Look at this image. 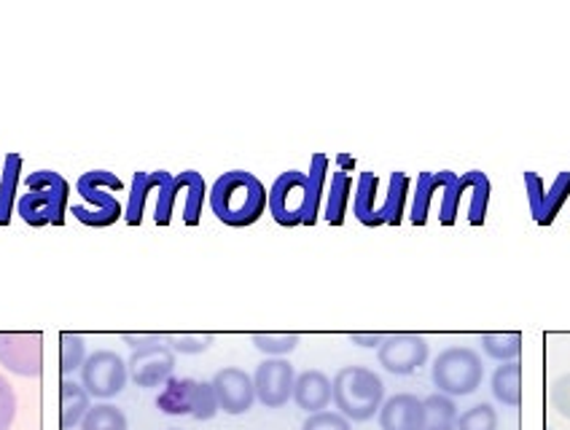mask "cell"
<instances>
[{
	"mask_svg": "<svg viewBox=\"0 0 570 430\" xmlns=\"http://www.w3.org/2000/svg\"><path fill=\"white\" fill-rule=\"evenodd\" d=\"M328 156L315 154L309 159V173L299 169H285L269 188V215L275 224L285 226H315L321 218V199L326 188Z\"/></svg>",
	"mask_w": 570,
	"mask_h": 430,
	"instance_id": "6da1fadb",
	"label": "cell"
},
{
	"mask_svg": "<svg viewBox=\"0 0 570 430\" xmlns=\"http://www.w3.org/2000/svg\"><path fill=\"white\" fill-rule=\"evenodd\" d=\"M207 199H210L213 215L222 224L232 229H245V226H254L267 211L269 192L248 169H229L213 184Z\"/></svg>",
	"mask_w": 570,
	"mask_h": 430,
	"instance_id": "7a4b0ae2",
	"label": "cell"
},
{
	"mask_svg": "<svg viewBox=\"0 0 570 430\" xmlns=\"http://www.w3.org/2000/svg\"><path fill=\"white\" fill-rule=\"evenodd\" d=\"M70 186L55 169H36L24 178V194L17 199L19 218L28 226H62Z\"/></svg>",
	"mask_w": 570,
	"mask_h": 430,
	"instance_id": "3957f363",
	"label": "cell"
},
{
	"mask_svg": "<svg viewBox=\"0 0 570 430\" xmlns=\"http://www.w3.org/2000/svg\"><path fill=\"white\" fill-rule=\"evenodd\" d=\"M334 403L350 422H368L385 403V384L377 371L366 367H342L334 377Z\"/></svg>",
	"mask_w": 570,
	"mask_h": 430,
	"instance_id": "277c9868",
	"label": "cell"
},
{
	"mask_svg": "<svg viewBox=\"0 0 570 430\" xmlns=\"http://www.w3.org/2000/svg\"><path fill=\"white\" fill-rule=\"evenodd\" d=\"M81 199L87 205L70 207V213L79 218V224L89 226V229H106L114 226L116 221L125 218V207L116 199V194L125 192V180L119 175H114L111 169H89L79 178Z\"/></svg>",
	"mask_w": 570,
	"mask_h": 430,
	"instance_id": "5b68a950",
	"label": "cell"
},
{
	"mask_svg": "<svg viewBox=\"0 0 570 430\" xmlns=\"http://www.w3.org/2000/svg\"><path fill=\"white\" fill-rule=\"evenodd\" d=\"M433 384L439 388V393L444 395H471L482 388L484 382V363L482 355L474 348H446L436 355L433 361Z\"/></svg>",
	"mask_w": 570,
	"mask_h": 430,
	"instance_id": "8992f818",
	"label": "cell"
},
{
	"mask_svg": "<svg viewBox=\"0 0 570 430\" xmlns=\"http://www.w3.org/2000/svg\"><path fill=\"white\" fill-rule=\"evenodd\" d=\"M127 361L116 350H97L81 367V384L89 399L108 401L127 388Z\"/></svg>",
	"mask_w": 570,
	"mask_h": 430,
	"instance_id": "52a82bcc",
	"label": "cell"
},
{
	"mask_svg": "<svg viewBox=\"0 0 570 430\" xmlns=\"http://www.w3.org/2000/svg\"><path fill=\"white\" fill-rule=\"evenodd\" d=\"M0 367L17 377L43 374V334L38 331H19V334H0Z\"/></svg>",
	"mask_w": 570,
	"mask_h": 430,
	"instance_id": "ba28073f",
	"label": "cell"
},
{
	"mask_svg": "<svg viewBox=\"0 0 570 430\" xmlns=\"http://www.w3.org/2000/svg\"><path fill=\"white\" fill-rule=\"evenodd\" d=\"M431 348L428 339L420 334H410V331H399V334H387L385 342L377 348L380 367L391 374L406 377L414 374L420 367H425Z\"/></svg>",
	"mask_w": 570,
	"mask_h": 430,
	"instance_id": "9c48e42d",
	"label": "cell"
},
{
	"mask_svg": "<svg viewBox=\"0 0 570 430\" xmlns=\"http://www.w3.org/2000/svg\"><path fill=\"white\" fill-rule=\"evenodd\" d=\"M296 371L285 358H264L256 367L254 388L256 401L267 409H283L285 403L294 399Z\"/></svg>",
	"mask_w": 570,
	"mask_h": 430,
	"instance_id": "30bf717a",
	"label": "cell"
},
{
	"mask_svg": "<svg viewBox=\"0 0 570 430\" xmlns=\"http://www.w3.org/2000/svg\"><path fill=\"white\" fill-rule=\"evenodd\" d=\"M127 371H129V380L142 390L165 388V382L173 380L175 353L170 350V344L161 339L157 344L132 350V355H129L127 361Z\"/></svg>",
	"mask_w": 570,
	"mask_h": 430,
	"instance_id": "8fae6325",
	"label": "cell"
},
{
	"mask_svg": "<svg viewBox=\"0 0 570 430\" xmlns=\"http://www.w3.org/2000/svg\"><path fill=\"white\" fill-rule=\"evenodd\" d=\"M213 390H216V399L222 412L239 417L245 412H250L256 403V388H254V377L248 371L237 369V367H226L222 371H216L213 377Z\"/></svg>",
	"mask_w": 570,
	"mask_h": 430,
	"instance_id": "7c38bea8",
	"label": "cell"
},
{
	"mask_svg": "<svg viewBox=\"0 0 570 430\" xmlns=\"http://www.w3.org/2000/svg\"><path fill=\"white\" fill-rule=\"evenodd\" d=\"M294 401H296V407L307 414L326 412L328 403L334 401V382L317 369L302 371V374H296Z\"/></svg>",
	"mask_w": 570,
	"mask_h": 430,
	"instance_id": "4fadbf2b",
	"label": "cell"
},
{
	"mask_svg": "<svg viewBox=\"0 0 570 430\" xmlns=\"http://www.w3.org/2000/svg\"><path fill=\"white\" fill-rule=\"evenodd\" d=\"M382 430H420L423 428V401L414 393H396L380 409Z\"/></svg>",
	"mask_w": 570,
	"mask_h": 430,
	"instance_id": "5bb4252c",
	"label": "cell"
},
{
	"mask_svg": "<svg viewBox=\"0 0 570 430\" xmlns=\"http://www.w3.org/2000/svg\"><path fill=\"white\" fill-rule=\"evenodd\" d=\"M199 399V380L191 377H173L165 382L161 393L157 395V409L170 417H194Z\"/></svg>",
	"mask_w": 570,
	"mask_h": 430,
	"instance_id": "9a60e30c",
	"label": "cell"
},
{
	"mask_svg": "<svg viewBox=\"0 0 570 430\" xmlns=\"http://www.w3.org/2000/svg\"><path fill=\"white\" fill-rule=\"evenodd\" d=\"M377 194H380L377 173H368V169L366 173H361L358 186H355V194H353V213L361 224L368 226V229L382 226Z\"/></svg>",
	"mask_w": 570,
	"mask_h": 430,
	"instance_id": "2e32d148",
	"label": "cell"
},
{
	"mask_svg": "<svg viewBox=\"0 0 570 430\" xmlns=\"http://www.w3.org/2000/svg\"><path fill=\"white\" fill-rule=\"evenodd\" d=\"M455 178V173L442 169V173H420L417 188H414V202H412V224L425 226L428 213H431V202L439 192H444V186Z\"/></svg>",
	"mask_w": 570,
	"mask_h": 430,
	"instance_id": "e0dca14e",
	"label": "cell"
},
{
	"mask_svg": "<svg viewBox=\"0 0 570 430\" xmlns=\"http://www.w3.org/2000/svg\"><path fill=\"white\" fill-rule=\"evenodd\" d=\"M492 395H495L498 403L503 407L517 409L522 403V363L520 361H509L501 363L495 371H492L490 380Z\"/></svg>",
	"mask_w": 570,
	"mask_h": 430,
	"instance_id": "ac0fdd59",
	"label": "cell"
},
{
	"mask_svg": "<svg viewBox=\"0 0 570 430\" xmlns=\"http://www.w3.org/2000/svg\"><path fill=\"white\" fill-rule=\"evenodd\" d=\"M89 409H92V403H89V393L83 390V384L73 380H62L60 382V428L70 430L81 426Z\"/></svg>",
	"mask_w": 570,
	"mask_h": 430,
	"instance_id": "d6986e66",
	"label": "cell"
},
{
	"mask_svg": "<svg viewBox=\"0 0 570 430\" xmlns=\"http://www.w3.org/2000/svg\"><path fill=\"white\" fill-rule=\"evenodd\" d=\"M479 348L498 363L517 361L522 353V334L520 331H484L479 334Z\"/></svg>",
	"mask_w": 570,
	"mask_h": 430,
	"instance_id": "ffe728a7",
	"label": "cell"
},
{
	"mask_svg": "<svg viewBox=\"0 0 570 430\" xmlns=\"http://www.w3.org/2000/svg\"><path fill=\"white\" fill-rule=\"evenodd\" d=\"M161 175H165V169H154V173H135L132 175V186H129V197H127V215H125L129 226H140L142 215H146L148 192L159 186Z\"/></svg>",
	"mask_w": 570,
	"mask_h": 430,
	"instance_id": "44dd1931",
	"label": "cell"
},
{
	"mask_svg": "<svg viewBox=\"0 0 570 430\" xmlns=\"http://www.w3.org/2000/svg\"><path fill=\"white\" fill-rule=\"evenodd\" d=\"M458 407L450 395L433 393L423 399V428L420 430H455Z\"/></svg>",
	"mask_w": 570,
	"mask_h": 430,
	"instance_id": "7402d4cb",
	"label": "cell"
},
{
	"mask_svg": "<svg viewBox=\"0 0 570 430\" xmlns=\"http://www.w3.org/2000/svg\"><path fill=\"white\" fill-rule=\"evenodd\" d=\"M19 173H22V156L9 154L3 165V178H0V226H9L11 215L17 211Z\"/></svg>",
	"mask_w": 570,
	"mask_h": 430,
	"instance_id": "603a6c76",
	"label": "cell"
},
{
	"mask_svg": "<svg viewBox=\"0 0 570 430\" xmlns=\"http://www.w3.org/2000/svg\"><path fill=\"white\" fill-rule=\"evenodd\" d=\"M350 197H353V178L347 175V169H336L332 186H328V194H326V213H323L328 224L332 226L345 224Z\"/></svg>",
	"mask_w": 570,
	"mask_h": 430,
	"instance_id": "cb8c5ba5",
	"label": "cell"
},
{
	"mask_svg": "<svg viewBox=\"0 0 570 430\" xmlns=\"http://www.w3.org/2000/svg\"><path fill=\"white\" fill-rule=\"evenodd\" d=\"M180 175V194H184V224L197 226L199 218H203V205H205V178L197 173V169H186Z\"/></svg>",
	"mask_w": 570,
	"mask_h": 430,
	"instance_id": "d4e9b609",
	"label": "cell"
},
{
	"mask_svg": "<svg viewBox=\"0 0 570 430\" xmlns=\"http://www.w3.org/2000/svg\"><path fill=\"white\" fill-rule=\"evenodd\" d=\"M406 194H410V178L406 173H393L391 180H387V194L385 202L380 205V215L382 224L399 226L404 221V211H406Z\"/></svg>",
	"mask_w": 570,
	"mask_h": 430,
	"instance_id": "484cf974",
	"label": "cell"
},
{
	"mask_svg": "<svg viewBox=\"0 0 570 430\" xmlns=\"http://www.w3.org/2000/svg\"><path fill=\"white\" fill-rule=\"evenodd\" d=\"M465 188L471 192V205H469V224L482 226L484 218H488L490 207V178L482 173V169H471V173H463Z\"/></svg>",
	"mask_w": 570,
	"mask_h": 430,
	"instance_id": "4316f807",
	"label": "cell"
},
{
	"mask_svg": "<svg viewBox=\"0 0 570 430\" xmlns=\"http://www.w3.org/2000/svg\"><path fill=\"white\" fill-rule=\"evenodd\" d=\"M568 197H570V169H562V173L554 178V184L547 188V194H543V205H541V213L535 215V224L539 226L552 224L557 215H560Z\"/></svg>",
	"mask_w": 570,
	"mask_h": 430,
	"instance_id": "83f0119b",
	"label": "cell"
},
{
	"mask_svg": "<svg viewBox=\"0 0 570 430\" xmlns=\"http://www.w3.org/2000/svg\"><path fill=\"white\" fill-rule=\"evenodd\" d=\"M81 430H129L127 414L119 407H114V403L100 401L83 417Z\"/></svg>",
	"mask_w": 570,
	"mask_h": 430,
	"instance_id": "f1b7e54d",
	"label": "cell"
},
{
	"mask_svg": "<svg viewBox=\"0 0 570 430\" xmlns=\"http://www.w3.org/2000/svg\"><path fill=\"white\" fill-rule=\"evenodd\" d=\"M87 342L79 334H70V331H62L60 334V374L70 377L73 371H81L83 363H87Z\"/></svg>",
	"mask_w": 570,
	"mask_h": 430,
	"instance_id": "f546056e",
	"label": "cell"
},
{
	"mask_svg": "<svg viewBox=\"0 0 570 430\" xmlns=\"http://www.w3.org/2000/svg\"><path fill=\"white\" fill-rule=\"evenodd\" d=\"M250 342H254V348L262 350L267 358H285L299 348V334H294V331H283V334H264V331H256V334H250Z\"/></svg>",
	"mask_w": 570,
	"mask_h": 430,
	"instance_id": "4dcf8cb0",
	"label": "cell"
},
{
	"mask_svg": "<svg viewBox=\"0 0 570 430\" xmlns=\"http://www.w3.org/2000/svg\"><path fill=\"white\" fill-rule=\"evenodd\" d=\"M157 211H154V221H157V226H167L173 221V211H175V199H178L180 194V178L178 175H170L165 169V175H161V184L157 188Z\"/></svg>",
	"mask_w": 570,
	"mask_h": 430,
	"instance_id": "1f68e13d",
	"label": "cell"
},
{
	"mask_svg": "<svg viewBox=\"0 0 570 430\" xmlns=\"http://www.w3.org/2000/svg\"><path fill=\"white\" fill-rule=\"evenodd\" d=\"M455 430H498V412L490 403H476L458 417Z\"/></svg>",
	"mask_w": 570,
	"mask_h": 430,
	"instance_id": "d6a6232c",
	"label": "cell"
},
{
	"mask_svg": "<svg viewBox=\"0 0 570 430\" xmlns=\"http://www.w3.org/2000/svg\"><path fill=\"white\" fill-rule=\"evenodd\" d=\"M463 192H465L463 175H455V178H452L450 184L444 186L442 213H439V221H442V226H452L458 221V207H460V199H463Z\"/></svg>",
	"mask_w": 570,
	"mask_h": 430,
	"instance_id": "836d02e7",
	"label": "cell"
},
{
	"mask_svg": "<svg viewBox=\"0 0 570 430\" xmlns=\"http://www.w3.org/2000/svg\"><path fill=\"white\" fill-rule=\"evenodd\" d=\"M165 342L170 344L173 353L199 355L210 350L213 334H165Z\"/></svg>",
	"mask_w": 570,
	"mask_h": 430,
	"instance_id": "e575fe53",
	"label": "cell"
},
{
	"mask_svg": "<svg viewBox=\"0 0 570 430\" xmlns=\"http://www.w3.org/2000/svg\"><path fill=\"white\" fill-rule=\"evenodd\" d=\"M17 420V393L11 382L0 374V430H11Z\"/></svg>",
	"mask_w": 570,
	"mask_h": 430,
	"instance_id": "d590c367",
	"label": "cell"
},
{
	"mask_svg": "<svg viewBox=\"0 0 570 430\" xmlns=\"http://www.w3.org/2000/svg\"><path fill=\"white\" fill-rule=\"evenodd\" d=\"M302 430H353V422L347 420V417H342L340 412H317V414H309L307 420H304Z\"/></svg>",
	"mask_w": 570,
	"mask_h": 430,
	"instance_id": "8d00e7d4",
	"label": "cell"
},
{
	"mask_svg": "<svg viewBox=\"0 0 570 430\" xmlns=\"http://www.w3.org/2000/svg\"><path fill=\"white\" fill-rule=\"evenodd\" d=\"M218 412H222V407H218L213 382H199V399H197V412H194V420L207 422V420H213Z\"/></svg>",
	"mask_w": 570,
	"mask_h": 430,
	"instance_id": "74e56055",
	"label": "cell"
},
{
	"mask_svg": "<svg viewBox=\"0 0 570 430\" xmlns=\"http://www.w3.org/2000/svg\"><path fill=\"white\" fill-rule=\"evenodd\" d=\"M549 399H552L554 412L570 420V374L557 377L552 382V393H549Z\"/></svg>",
	"mask_w": 570,
	"mask_h": 430,
	"instance_id": "f35d334b",
	"label": "cell"
},
{
	"mask_svg": "<svg viewBox=\"0 0 570 430\" xmlns=\"http://www.w3.org/2000/svg\"><path fill=\"white\" fill-rule=\"evenodd\" d=\"M524 188H528V205H530V213L535 215L541 213V205H543V194H547V186H543V178L539 173H524Z\"/></svg>",
	"mask_w": 570,
	"mask_h": 430,
	"instance_id": "ab89813d",
	"label": "cell"
},
{
	"mask_svg": "<svg viewBox=\"0 0 570 430\" xmlns=\"http://www.w3.org/2000/svg\"><path fill=\"white\" fill-rule=\"evenodd\" d=\"M121 339L129 344L132 350H140V348H148V344H157L165 339V334H132V331H125Z\"/></svg>",
	"mask_w": 570,
	"mask_h": 430,
	"instance_id": "60d3db41",
	"label": "cell"
},
{
	"mask_svg": "<svg viewBox=\"0 0 570 430\" xmlns=\"http://www.w3.org/2000/svg\"><path fill=\"white\" fill-rule=\"evenodd\" d=\"M387 334H380V331H374V334H361V331H353L350 334V342L358 344V348H380L382 342H385Z\"/></svg>",
	"mask_w": 570,
	"mask_h": 430,
	"instance_id": "b9f144b4",
	"label": "cell"
},
{
	"mask_svg": "<svg viewBox=\"0 0 570 430\" xmlns=\"http://www.w3.org/2000/svg\"><path fill=\"white\" fill-rule=\"evenodd\" d=\"M170 430H178V428H170Z\"/></svg>",
	"mask_w": 570,
	"mask_h": 430,
	"instance_id": "7bdbcfd3",
	"label": "cell"
}]
</instances>
